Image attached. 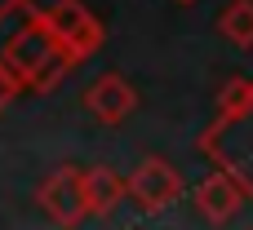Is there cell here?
<instances>
[{"mask_svg": "<svg viewBox=\"0 0 253 230\" xmlns=\"http://www.w3.org/2000/svg\"><path fill=\"white\" fill-rule=\"evenodd\" d=\"M40 204L49 208V217L58 222H80L89 213V195H84V173H53L40 186Z\"/></svg>", "mask_w": 253, "mask_h": 230, "instance_id": "obj_1", "label": "cell"}, {"mask_svg": "<svg viewBox=\"0 0 253 230\" xmlns=\"http://www.w3.org/2000/svg\"><path fill=\"white\" fill-rule=\"evenodd\" d=\"M129 191H133V199H138L147 213H156V208L173 204L182 186H178V177H173V168H169V164H160V160H147V164L133 173Z\"/></svg>", "mask_w": 253, "mask_h": 230, "instance_id": "obj_2", "label": "cell"}, {"mask_svg": "<svg viewBox=\"0 0 253 230\" xmlns=\"http://www.w3.org/2000/svg\"><path fill=\"white\" fill-rule=\"evenodd\" d=\"M49 22H53V31L62 35V49L71 53V58H80L89 44H98V22L80 9V4H53L49 9Z\"/></svg>", "mask_w": 253, "mask_h": 230, "instance_id": "obj_3", "label": "cell"}, {"mask_svg": "<svg viewBox=\"0 0 253 230\" xmlns=\"http://www.w3.org/2000/svg\"><path fill=\"white\" fill-rule=\"evenodd\" d=\"M84 102H89V111L98 115V120H107V124H116V120H125L129 111H133V89L120 80V75H107V80H98V84H89V93H84Z\"/></svg>", "mask_w": 253, "mask_h": 230, "instance_id": "obj_4", "label": "cell"}, {"mask_svg": "<svg viewBox=\"0 0 253 230\" xmlns=\"http://www.w3.org/2000/svg\"><path fill=\"white\" fill-rule=\"evenodd\" d=\"M196 204H200V213H205L209 222H227V217L240 208V191H236L231 177H209V182L196 186Z\"/></svg>", "mask_w": 253, "mask_h": 230, "instance_id": "obj_5", "label": "cell"}, {"mask_svg": "<svg viewBox=\"0 0 253 230\" xmlns=\"http://www.w3.org/2000/svg\"><path fill=\"white\" fill-rule=\"evenodd\" d=\"M84 195H89V213L107 217V213L120 204V195H125V182H120L116 173L98 168V173H84Z\"/></svg>", "mask_w": 253, "mask_h": 230, "instance_id": "obj_6", "label": "cell"}, {"mask_svg": "<svg viewBox=\"0 0 253 230\" xmlns=\"http://www.w3.org/2000/svg\"><path fill=\"white\" fill-rule=\"evenodd\" d=\"M222 35L236 44H253V0H236L222 13Z\"/></svg>", "mask_w": 253, "mask_h": 230, "instance_id": "obj_7", "label": "cell"}]
</instances>
